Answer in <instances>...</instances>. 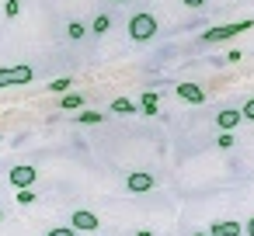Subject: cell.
<instances>
[{"mask_svg":"<svg viewBox=\"0 0 254 236\" xmlns=\"http://www.w3.org/2000/svg\"><path fill=\"white\" fill-rule=\"evenodd\" d=\"M153 35H157V18H153V14L139 11V14L129 18V39H132V42H150Z\"/></svg>","mask_w":254,"mask_h":236,"instance_id":"cell-1","label":"cell"},{"mask_svg":"<svg viewBox=\"0 0 254 236\" xmlns=\"http://www.w3.org/2000/svg\"><path fill=\"white\" fill-rule=\"evenodd\" d=\"M28 80H32V66H7V70H0V87L28 84Z\"/></svg>","mask_w":254,"mask_h":236,"instance_id":"cell-2","label":"cell"},{"mask_svg":"<svg viewBox=\"0 0 254 236\" xmlns=\"http://www.w3.org/2000/svg\"><path fill=\"white\" fill-rule=\"evenodd\" d=\"M251 28V21H237V25H223V28H209L205 35H202V42H219V39H230V35H237V32H247Z\"/></svg>","mask_w":254,"mask_h":236,"instance_id":"cell-3","label":"cell"},{"mask_svg":"<svg viewBox=\"0 0 254 236\" xmlns=\"http://www.w3.org/2000/svg\"><path fill=\"white\" fill-rule=\"evenodd\" d=\"M70 226H73L77 233H94V229H98V215L87 212V208H77L73 219H70Z\"/></svg>","mask_w":254,"mask_h":236,"instance_id":"cell-4","label":"cell"},{"mask_svg":"<svg viewBox=\"0 0 254 236\" xmlns=\"http://www.w3.org/2000/svg\"><path fill=\"white\" fill-rule=\"evenodd\" d=\"M240 122H244V111H237V108H223V111L216 115V125H219L223 132H233Z\"/></svg>","mask_w":254,"mask_h":236,"instance_id":"cell-5","label":"cell"},{"mask_svg":"<svg viewBox=\"0 0 254 236\" xmlns=\"http://www.w3.org/2000/svg\"><path fill=\"white\" fill-rule=\"evenodd\" d=\"M35 177H39V174H35V167H28V163L11 170V184H14V188H32V184H35Z\"/></svg>","mask_w":254,"mask_h":236,"instance_id":"cell-6","label":"cell"},{"mask_svg":"<svg viewBox=\"0 0 254 236\" xmlns=\"http://www.w3.org/2000/svg\"><path fill=\"white\" fill-rule=\"evenodd\" d=\"M153 184H157L153 174H143V170H139V174H129V181H126V188H129L132 194H143V191H150Z\"/></svg>","mask_w":254,"mask_h":236,"instance_id":"cell-7","label":"cell"},{"mask_svg":"<svg viewBox=\"0 0 254 236\" xmlns=\"http://www.w3.org/2000/svg\"><path fill=\"white\" fill-rule=\"evenodd\" d=\"M178 97L188 101V104H202V101H205V91H202L198 84H178Z\"/></svg>","mask_w":254,"mask_h":236,"instance_id":"cell-8","label":"cell"},{"mask_svg":"<svg viewBox=\"0 0 254 236\" xmlns=\"http://www.w3.org/2000/svg\"><path fill=\"white\" fill-rule=\"evenodd\" d=\"M212 236H240L244 233V226L240 222H233V219H226V222H212V229H209Z\"/></svg>","mask_w":254,"mask_h":236,"instance_id":"cell-9","label":"cell"},{"mask_svg":"<svg viewBox=\"0 0 254 236\" xmlns=\"http://www.w3.org/2000/svg\"><path fill=\"white\" fill-rule=\"evenodd\" d=\"M80 104H84V94H66V97L60 101L63 111H73V108H80Z\"/></svg>","mask_w":254,"mask_h":236,"instance_id":"cell-10","label":"cell"},{"mask_svg":"<svg viewBox=\"0 0 254 236\" xmlns=\"http://www.w3.org/2000/svg\"><path fill=\"white\" fill-rule=\"evenodd\" d=\"M112 111H115V115H132V111H136V104H132V101H126V97H119V101H112Z\"/></svg>","mask_w":254,"mask_h":236,"instance_id":"cell-11","label":"cell"},{"mask_svg":"<svg viewBox=\"0 0 254 236\" xmlns=\"http://www.w3.org/2000/svg\"><path fill=\"white\" fill-rule=\"evenodd\" d=\"M66 35H70V39H73V42H80V39H84V35H87V28H84V25H80V21H70V25H66Z\"/></svg>","mask_w":254,"mask_h":236,"instance_id":"cell-12","label":"cell"},{"mask_svg":"<svg viewBox=\"0 0 254 236\" xmlns=\"http://www.w3.org/2000/svg\"><path fill=\"white\" fill-rule=\"evenodd\" d=\"M91 28H94V32H98V35H105V32H108V28H112V18H108V14H98V18H94V25H91Z\"/></svg>","mask_w":254,"mask_h":236,"instance_id":"cell-13","label":"cell"},{"mask_svg":"<svg viewBox=\"0 0 254 236\" xmlns=\"http://www.w3.org/2000/svg\"><path fill=\"white\" fill-rule=\"evenodd\" d=\"M70 87H73V80H70V77H60V80H53V84H49V91H53V94H63V91H70Z\"/></svg>","mask_w":254,"mask_h":236,"instance_id":"cell-14","label":"cell"},{"mask_svg":"<svg viewBox=\"0 0 254 236\" xmlns=\"http://www.w3.org/2000/svg\"><path fill=\"white\" fill-rule=\"evenodd\" d=\"M143 111H146V115H157V94H153V91L143 94Z\"/></svg>","mask_w":254,"mask_h":236,"instance_id":"cell-15","label":"cell"},{"mask_svg":"<svg viewBox=\"0 0 254 236\" xmlns=\"http://www.w3.org/2000/svg\"><path fill=\"white\" fill-rule=\"evenodd\" d=\"M77 122H80V125H98V122H105V118H101V111H80Z\"/></svg>","mask_w":254,"mask_h":236,"instance_id":"cell-16","label":"cell"},{"mask_svg":"<svg viewBox=\"0 0 254 236\" xmlns=\"http://www.w3.org/2000/svg\"><path fill=\"white\" fill-rule=\"evenodd\" d=\"M4 14H7V18H18V14H21V0H7V4H4Z\"/></svg>","mask_w":254,"mask_h":236,"instance_id":"cell-17","label":"cell"},{"mask_svg":"<svg viewBox=\"0 0 254 236\" xmlns=\"http://www.w3.org/2000/svg\"><path fill=\"white\" fill-rule=\"evenodd\" d=\"M32 201H35L32 188H18V205H32Z\"/></svg>","mask_w":254,"mask_h":236,"instance_id":"cell-18","label":"cell"},{"mask_svg":"<svg viewBox=\"0 0 254 236\" xmlns=\"http://www.w3.org/2000/svg\"><path fill=\"white\" fill-rule=\"evenodd\" d=\"M240 111H244V118H247V122H254V97H247V104H244Z\"/></svg>","mask_w":254,"mask_h":236,"instance_id":"cell-19","label":"cell"},{"mask_svg":"<svg viewBox=\"0 0 254 236\" xmlns=\"http://www.w3.org/2000/svg\"><path fill=\"white\" fill-rule=\"evenodd\" d=\"M219 149H233V136H230V132L219 136Z\"/></svg>","mask_w":254,"mask_h":236,"instance_id":"cell-20","label":"cell"},{"mask_svg":"<svg viewBox=\"0 0 254 236\" xmlns=\"http://www.w3.org/2000/svg\"><path fill=\"white\" fill-rule=\"evenodd\" d=\"M46 236H77V229H73V226H70V229H49Z\"/></svg>","mask_w":254,"mask_h":236,"instance_id":"cell-21","label":"cell"},{"mask_svg":"<svg viewBox=\"0 0 254 236\" xmlns=\"http://www.w3.org/2000/svg\"><path fill=\"white\" fill-rule=\"evenodd\" d=\"M181 4H185V7H202L205 0H181Z\"/></svg>","mask_w":254,"mask_h":236,"instance_id":"cell-22","label":"cell"},{"mask_svg":"<svg viewBox=\"0 0 254 236\" xmlns=\"http://www.w3.org/2000/svg\"><path fill=\"white\" fill-rule=\"evenodd\" d=\"M244 233H247V236H254V219H251V222L244 226Z\"/></svg>","mask_w":254,"mask_h":236,"instance_id":"cell-23","label":"cell"},{"mask_svg":"<svg viewBox=\"0 0 254 236\" xmlns=\"http://www.w3.org/2000/svg\"><path fill=\"white\" fill-rule=\"evenodd\" d=\"M136 236H153V233H150V229H139V233H136Z\"/></svg>","mask_w":254,"mask_h":236,"instance_id":"cell-24","label":"cell"},{"mask_svg":"<svg viewBox=\"0 0 254 236\" xmlns=\"http://www.w3.org/2000/svg\"><path fill=\"white\" fill-rule=\"evenodd\" d=\"M191 236H212V233H191Z\"/></svg>","mask_w":254,"mask_h":236,"instance_id":"cell-25","label":"cell"},{"mask_svg":"<svg viewBox=\"0 0 254 236\" xmlns=\"http://www.w3.org/2000/svg\"><path fill=\"white\" fill-rule=\"evenodd\" d=\"M0 219H4V208H0Z\"/></svg>","mask_w":254,"mask_h":236,"instance_id":"cell-26","label":"cell"},{"mask_svg":"<svg viewBox=\"0 0 254 236\" xmlns=\"http://www.w3.org/2000/svg\"><path fill=\"white\" fill-rule=\"evenodd\" d=\"M115 4H122V0H115Z\"/></svg>","mask_w":254,"mask_h":236,"instance_id":"cell-27","label":"cell"}]
</instances>
